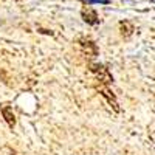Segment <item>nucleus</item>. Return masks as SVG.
<instances>
[{
	"label": "nucleus",
	"instance_id": "obj_1",
	"mask_svg": "<svg viewBox=\"0 0 155 155\" xmlns=\"http://www.w3.org/2000/svg\"><path fill=\"white\" fill-rule=\"evenodd\" d=\"M90 71H92L95 76H96V79L99 82H102L104 85H109L113 82V78L109 71V68L106 65H101V64H90Z\"/></svg>",
	"mask_w": 155,
	"mask_h": 155
},
{
	"label": "nucleus",
	"instance_id": "obj_2",
	"mask_svg": "<svg viewBox=\"0 0 155 155\" xmlns=\"http://www.w3.org/2000/svg\"><path fill=\"white\" fill-rule=\"evenodd\" d=\"M79 45H81V50L84 56L87 58H95L98 54V47L93 41H90V39H81L79 41Z\"/></svg>",
	"mask_w": 155,
	"mask_h": 155
},
{
	"label": "nucleus",
	"instance_id": "obj_3",
	"mask_svg": "<svg viewBox=\"0 0 155 155\" xmlns=\"http://www.w3.org/2000/svg\"><path fill=\"white\" fill-rule=\"evenodd\" d=\"M81 16H82L84 22L88 23V25H98V23H99L98 12H96L95 9H92V8H88V6L84 8V9L81 11Z\"/></svg>",
	"mask_w": 155,
	"mask_h": 155
},
{
	"label": "nucleus",
	"instance_id": "obj_4",
	"mask_svg": "<svg viewBox=\"0 0 155 155\" xmlns=\"http://www.w3.org/2000/svg\"><path fill=\"white\" fill-rule=\"evenodd\" d=\"M99 92H101V95L102 96H104L107 101H109V104L116 110V112H120V107H118V101H116V98H115V95L110 92V90L107 88V87H104V85H102V87H99Z\"/></svg>",
	"mask_w": 155,
	"mask_h": 155
},
{
	"label": "nucleus",
	"instance_id": "obj_5",
	"mask_svg": "<svg viewBox=\"0 0 155 155\" xmlns=\"http://www.w3.org/2000/svg\"><path fill=\"white\" fill-rule=\"evenodd\" d=\"M0 110H2V115H3L5 121L8 123V126L9 127H14L16 126V118H14V113H12L11 107L9 106H2V107H0Z\"/></svg>",
	"mask_w": 155,
	"mask_h": 155
},
{
	"label": "nucleus",
	"instance_id": "obj_6",
	"mask_svg": "<svg viewBox=\"0 0 155 155\" xmlns=\"http://www.w3.org/2000/svg\"><path fill=\"white\" fill-rule=\"evenodd\" d=\"M120 28H121V34L123 36H130L132 31H134V27H132V23L130 22H121L120 23Z\"/></svg>",
	"mask_w": 155,
	"mask_h": 155
},
{
	"label": "nucleus",
	"instance_id": "obj_7",
	"mask_svg": "<svg viewBox=\"0 0 155 155\" xmlns=\"http://www.w3.org/2000/svg\"><path fill=\"white\" fill-rule=\"evenodd\" d=\"M82 3L85 5H95V3H102V5H107L109 0H81Z\"/></svg>",
	"mask_w": 155,
	"mask_h": 155
},
{
	"label": "nucleus",
	"instance_id": "obj_8",
	"mask_svg": "<svg viewBox=\"0 0 155 155\" xmlns=\"http://www.w3.org/2000/svg\"><path fill=\"white\" fill-rule=\"evenodd\" d=\"M17 2H19V0H17Z\"/></svg>",
	"mask_w": 155,
	"mask_h": 155
}]
</instances>
